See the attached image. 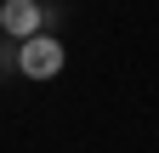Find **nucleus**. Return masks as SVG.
Returning a JSON list of instances; mask_svg holds the SVG:
<instances>
[{
  "label": "nucleus",
  "instance_id": "nucleus-2",
  "mask_svg": "<svg viewBox=\"0 0 159 153\" xmlns=\"http://www.w3.org/2000/svg\"><path fill=\"white\" fill-rule=\"evenodd\" d=\"M40 28H46V6H40V0H0V34H11V40L23 46Z\"/></svg>",
  "mask_w": 159,
  "mask_h": 153
},
{
  "label": "nucleus",
  "instance_id": "nucleus-1",
  "mask_svg": "<svg viewBox=\"0 0 159 153\" xmlns=\"http://www.w3.org/2000/svg\"><path fill=\"white\" fill-rule=\"evenodd\" d=\"M63 63H68V51H63V40L46 34V28H40L34 40L17 46V74H23V80H57Z\"/></svg>",
  "mask_w": 159,
  "mask_h": 153
}]
</instances>
